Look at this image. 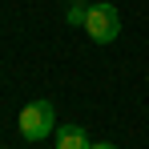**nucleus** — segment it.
Here are the masks:
<instances>
[{
    "label": "nucleus",
    "mask_w": 149,
    "mask_h": 149,
    "mask_svg": "<svg viewBox=\"0 0 149 149\" xmlns=\"http://www.w3.org/2000/svg\"><path fill=\"white\" fill-rule=\"evenodd\" d=\"M49 133H56V109L52 101H32L20 109V137L24 141H45Z\"/></svg>",
    "instance_id": "f257e3e1"
},
{
    "label": "nucleus",
    "mask_w": 149,
    "mask_h": 149,
    "mask_svg": "<svg viewBox=\"0 0 149 149\" xmlns=\"http://www.w3.org/2000/svg\"><path fill=\"white\" fill-rule=\"evenodd\" d=\"M85 32H89V40H97V45H109V40H117V32H121V12L113 8V4H89V16H85Z\"/></svg>",
    "instance_id": "f03ea898"
},
{
    "label": "nucleus",
    "mask_w": 149,
    "mask_h": 149,
    "mask_svg": "<svg viewBox=\"0 0 149 149\" xmlns=\"http://www.w3.org/2000/svg\"><path fill=\"white\" fill-rule=\"evenodd\" d=\"M93 141H89V133L81 129V125H56V149H89Z\"/></svg>",
    "instance_id": "7ed1b4c3"
},
{
    "label": "nucleus",
    "mask_w": 149,
    "mask_h": 149,
    "mask_svg": "<svg viewBox=\"0 0 149 149\" xmlns=\"http://www.w3.org/2000/svg\"><path fill=\"white\" fill-rule=\"evenodd\" d=\"M85 16H89V4H73V8H69V24L85 28Z\"/></svg>",
    "instance_id": "20e7f679"
},
{
    "label": "nucleus",
    "mask_w": 149,
    "mask_h": 149,
    "mask_svg": "<svg viewBox=\"0 0 149 149\" xmlns=\"http://www.w3.org/2000/svg\"><path fill=\"white\" fill-rule=\"evenodd\" d=\"M89 149H117V145H109V141H97V145H89Z\"/></svg>",
    "instance_id": "39448f33"
}]
</instances>
